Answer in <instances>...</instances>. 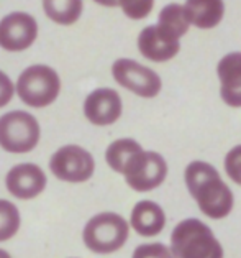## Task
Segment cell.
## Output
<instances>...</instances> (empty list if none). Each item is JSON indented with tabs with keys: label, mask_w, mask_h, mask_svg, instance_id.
I'll use <instances>...</instances> for the list:
<instances>
[{
	"label": "cell",
	"mask_w": 241,
	"mask_h": 258,
	"mask_svg": "<svg viewBox=\"0 0 241 258\" xmlns=\"http://www.w3.org/2000/svg\"><path fill=\"white\" fill-rule=\"evenodd\" d=\"M184 181L204 216L220 220L231 212L234 204L233 192L210 163H189L184 171Z\"/></svg>",
	"instance_id": "6da1fadb"
},
{
	"label": "cell",
	"mask_w": 241,
	"mask_h": 258,
	"mask_svg": "<svg viewBox=\"0 0 241 258\" xmlns=\"http://www.w3.org/2000/svg\"><path fill=\"white\" fill-rule=\"evenodd\" d=\"M171 250L177 258H223V247L212 229L199 219H186L171 234Z\"/></svg>",
	"instance_id": "7a4b0ae2"
},
{
	"label": "cell",
	"mask_w": 241,
	"mask_h": 258,
	"mask_svg": "<svg viewBox=\"0 0 241 258\" xmlns=\"http://www.w3.org/2000/svg\"><path fill=\"white\" fill-rule=\"evenodd\" d=\"M17 96L31 109H44L58 99L61 92V78L53 68L33 64L23 69L17 79Z\"/></svg>",
	"instance_id": "3957f363"
},
{
	"label": "cell",
	"mask_w": 241,
	"mask_h": 258,
	"mask_svg": "<svg viewBox=\"0 0 241 258\" xmlns=\"http://www.w3.org/2000/svg\"><path fill=\"white\" fill-rule=\"evenodd\" d=\"M130 225L115 212H100L86 224L82 238L84 245L99 255H109L123 247L128 240Z\"/></svg>",
	"instance_id": "277c9868"
},
{
	"label": "cell",
	"mask_w": 241,
	"mask_h": 258,
	"mask_svg": "<svg viewBox=\"0 0 241 258\" xmlns=\"http://www.w3.org/2000/svg\"><path fill=\"white\" fill-rule=\"evenodd\" d=\"M41 128L35 115L12 110L0 117V147L9 153H28L40 143Z\"/></svg>",
	"instance_id": "5b68a950"
},
{
	"label": "cell",
	"mask_w": 241,
	"mask_h": 258,
	"mask_svg": "<svg viewBox=\"0 0 241 258\" xmlns=\"http://www.w3.org/2000/svg\"><path fill=\"white\" fill-rule=\"evenodd\" d=\"M125 181L133 191L148 192L159 187L168 176V163L156 152H138L128 161L125 171Z\"/></svg>",
	"instance_id": "8992f818"
},
{
	"label": "cell",
	"mask_w": 241,
	"mask_h": 258,
	"mask_svg": "<svg viewBox=\"0 0 241 258\" xmlns=\"http://www.w3.org/2000/svg\"><path fill=\"white\" fill-rule=\"evenodd\" d=\"M112 76L117 84L143 99L156 97L163 87V81L156 71L130 58H120L113 62Z\"/></svg>",
	"instance_id": "52a82bcc"
},
{
	"label": "cell",
	"mask_w": 241,
	"mask_h": 258,
	"mask_svg": "<svg viewBox=\"0 0 241 258\" xmlns=\"http://www.w3.org/2000/svg\"><path fill=\"white\" fill-rule=\"evenodd\" d=\"M49 169L61 181L86 182L95 171L94 156L79 145H64L53 153Z\"/></svg>",
	"instance_id": "ba28073f"
},
{
	"label": "cell",
	"mask_w": 241,
	"mask_h": 258,
	"mask_svg": "<svg viewBox=\"0 0 241 258\" xmlns=\"http://www.w3.org/2000/svg\"><path fill=\"white\" fill-rule=\"evenodd\" d=\"M38 38V23L27 12H12L0 20V48L10 53L28 49Z\"/></svg>",
	"instance_id": "9c48e42d"
},
{
	"label": "cell",
	"mask_w": 241,
	"mask_h": 258,
	"mask_svg": "<svg viewBox=\"0 0 241 258\" xmlns=\"http://www.w3.org/2000/svg\"><path fill=\"white\" fill-rule=\"evenodd\" d=\"M123 112L122 97L115 89L100 87L92 91L84 100V115L92 125L107 127L115 123Z\"/></svg>",
	"instance_id": "30bf717a"
},
{
	"label": "cell",
	"mask_w": 241,
	"mask_h": 258,
	"mask_svg": "<svg viewBox=\"0 0 241 258\" xmlns=\"http://www.w3.org/2000/svg\"><path fill=\"white\" fill-rule=\"evenodd\" d=\"M46 174L35 163H20L10 169L5 176L7 191L17 199H35L46 187Z\"/></svg>",
	"instance_id": "8fae6325"
},
{
	"label": "cell",
	"mask_w": 241,
	"mask_h": 258,
	"mask_svg": "<svg viewBox=\"0 0 241 258\" xmlns=\"http://www.w3.org/2000/svg\"><path fill=\"white\" fill-rule=\"evenodd\" d=\"M138 49L143 58L154 62H166L181 51V40L171 36L157 25H149L138 36Z\"/></svg>",
	"instance_id": "7c38bea8"
},
{
	"label": "cell",
	"mask_w": 241,
	"mask_h": 258,
	"mask_svg": "<svg viewBox=\"0 0 241 258\" xmlns=\"http://www.w3.org/2000/svg\"><path fill=\"white\" fill-rule=\"evenodd\" d=\"M220 96L228 107H241V53H228L217 66Z\"/></svg>",
	"instance_id": "4fadbf2b"
},
{
	"label": "cell",
	"mask_w": 241,
	"mask_h": 258,
	"mask_svg": "<svg viewBox=\"0 0 241 258\" xmlns=\"http://www.w3.org/2000/svg\"><path fill=\"white\" fill-rule=\"evenodd\" d=\"M130 225L138 235L156 237L166 225V214L163 207L153 201H139L131 211Z\"/></svg>",
	"instance_id": "5bb4252c"
},
{
	"label": "cell",
	"mask_w": 241,
	"mask_h": 258,
	"mask_svg": "<svg viewBox=\"0 0 241 258\" xmlns=\"http://www.w3.org/2000/svg\"><path fill=\"white\" fill-rule=\"evenodd\" d=\"M190 25L200 30H210L223 20V0H186L184 4Z\"/></svg>",
	"instance_id": "9a60e30c"
},
{
	"label": "cell",
	"mask_w": 241,
	"mask_h": 258,
	"mask_svg": "<svg viewBox=\"0 0 241 258\" xmlns=\"http://www.w3.org/2000/svg\"><path fill=\"white\" fill-rule=\"evenodd\" d=\"M43 10L51 22L69 27L81 18L84 0H43Z\"/></svg>",
	"instance_id": "2e32d148"
},
{
	"label": "cell",
	"mask_w": 241,
	"mask_h": 258,
	"mask_svg": "<svg viewBox=\"0 0 241 258\" xmlns=\"http://www.w3.org/2000/svg\"><path fill=\"white\" fill-rule=\"evenodd\" d=\"M157 27L164 30L174 38L181 40L184 35L189 31L190 22L187 18L186 9L181 4H169L166 5L157 17Z\"/></svg>",
	"instance_id": "e0dca14e"
},
{
	"label": "cell",
	"mask_w": 241,
	"mask_h": 258,
	"mask_svg": "<svg viewBox=\"0 0 241 258\" xmlns=\"http://www.w3.org/2000/svg\"><path fill=\"white\" fill-rule=\"evenodd\" d=\"M141 145L133 138H120L109 145L105 152V161L115 173L123 174L128 161L133 158V155L141 152Z\"/></svg>",
	"instance_id": "ac0fdd59"
},
{
	"label": "cell",
	"mask_w": 241,
	"mask_h": 258,
	"mask_svg": "<svg viewBox=\"0 0 241 258\" xmlns=\"http://www.w3.org/2000/svg\"><path fill=\"white\" fill-rule=\"evenodd\" d=\"M22 217L18 207L7 199H0V242H7L17 235Z\"/></svg>",
	"instance_id": "d6986e66"
},
{
	"label": "cell",
	"mask_w": 241,
	"mask_h": 258,
	"mask_svg": "<svg viewBox=\"0 0 241 258\" xmlns=\"http://www.w3.org/2000/svg\"><path fill=\"white\" fill-rule=\"evenodd\" d=\"M118 7L131 20H143L154 7V0H118Z\"/></svg>",
	"instance_id": "ffe728a7"
},
{
	"label": "cell",
	"mask_w": 241,
	"mask_h": 258,
	"mask_svg": "<svg viewBox=\"0 0 241 258\" xmlns=\"http://www.w3.org/2000/svg\"><path fill=\"white\" fill-rule=\"evenodd\" d=\"M131 258H177L164 243H143L136 247Z\"/></svg>",
	"instance_id": "44dd1931"
},
{
	"label": "cell",
	"mask_w": 241,
	"mask_h": 258,
	"mask_svg": "<svg viewBox=\"0 0 241 258\" xmlns=\"http://www.w3.org/2000/svg\"><path fill=\"white\" fill-rule=\"evenodd\" d=\"M225 171L233 182L241 186V145L233 147L225 156Z\"/></svg>",
	"instance_id": "7402d4cb"
},
{
	"label": "cell",
	"mask_w": 241,
	"mask_h": 258,
	"mask_svg": "<svg viewBox=\"0 0 241 258\" xmlns=\"http://www.w3.org/2000/svg\"><path fill=\"white\" fill-rule=\"evenodd\" d=\"M15 92H17V87L12 83V79L4 71H0V109H4L5 105L10 104V100L14 99Z\"/></svg>",
	"instance_id": "603a6c76"
},
{
	"label": "cell",
	"mask_w": 241,
	"mask_h": 258,
	"mask_svg": "<svg viewBox=\"0 0 241 258\" xmlns=\"http://www.w3.org/2000/svg\"><path fill=\"white\" fill-rule=\"evenodd\" d=\"M94 2L102 5V7H109V9L118 7V0H94Z\"/></svg>",
	"instance_id": "cb8c5ba5"
},
{
	"label": "cell",
	"mask_w": 241,
	"mask_h": 258,
	"mask_svg": "<svg viewBox=\"0 0 241 258\" xmlns=\"http://www.w3.org/2000/svg\"><path fill=\"white\" fill-rule=\"evenodd\" d=\"M0 258H12V256H10L9 251H5V250L0 248Z\"/></svg>",
	"instance_id": "d4e9b609"
}]
</instances>
